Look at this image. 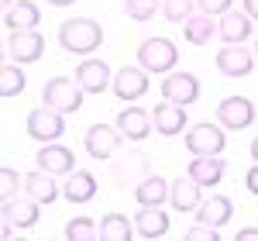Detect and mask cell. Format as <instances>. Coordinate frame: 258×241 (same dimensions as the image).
I'll use <instances>...</instances> for the list:
<instances>
[{
    "instance_id": "83f0119b",
    "label": "cell",
    "mask_w": 258,
    "mask_h": 241,
    "mask_svg": "<svg viewBox=\"0 0 258 241\" xmlns=\"http://www.w3.org/2000/svg\"><path fill=\"white\" fill-rule=\"evenodd\" d=\"M214 31H217V24H214V14H193V18H186L182 24V35L189 45H207V41L214 38Z\"/></svg>"
},
{
    "instance_id": "7c38bea8",
    "label": "cell",
    "mask_w": 258,
    "mask_h": 241,
    "mask_svg": "<svg viewBox=\"0 0 258 241\" xmlns=\"http://www.w3.org/2000/svg\"><path fill=\"white\" fill-rule=\"evenodd\" d=\"M162 97L172 100V103L189 107V103L200 100V80L193 73H165V80H162Z\"/></svg>"
},
{
    "instance_id": "8fae6325",
    "label": "cell",
    "mask_w": 258,
    "mask_h": 241,
    "mask_svg": "<svg viewBox=\"0 0 258 241\" xmlns=\"http://www.w3.org/2000/svg\"><path fill=\"white\" fill-rule=\"evenodd\" d=\"M255 59L258 55H251L244 45H224L217 52V69L231 80H244V76L255 73Z\"/></svg>"
},
{
    "instance_id": "836d02e7",
    "label": "cell",
    "mask_w": 258,
    "mask_h": 241,
    "mask_svg": "<svg viewBox=\"0 0 258 241\" xmlns=\"http://www.w3.org/2000/svg\"><path fill=\"white\" fill-rule=\"evenodd\" d=\"M217 231H220V227H214V224L197 221L189 231H186V238H193V241H217Z\"/></svg>"
},
{
    "instance_id": "3957f363",
    "label": "cell",
    "mask_w": 258,
    "mask_h": 241,
    "mask_svg": "<svg viewBox=\"0 0 258 241\" xmlns=\"http://www.w3.org/2000/svg\"><path fill=\"white\" fill-rule=\"evenodd\" d=\"M24 128H28V135L38 141V145H48V141H59L66 135V114L52 110L48 103H41V107H35L28 114Z\"/></svg>"
},
{
    "instance_id": "5b68a950",
    "label": "cell",
    "mask_w": 258,
    "mask_h": 241,
    "mask_svg": "<svg viewBox=\"0 0 258 241\" xmlns=\"http://www.w3.org/2000/svg\"><path fill=\"white\" fill-rule=\"evenodd\" d=\"M120 141H124V135H120L117 124H93V128H86V135H83V148H86L90 159L110 162L117 155Z\"/></svg>"
},
{
    "instance_id": "484cf974",
    "label": "cell",
    "mask_w": 258,
    "mask_h": 241,
    "mask_svg": "<svg viewBox=\"0 0 258 241\" xmlns=\"http://www.w3.org/2000/svg\"><path fill=\"white\" fill-rule=\"evenodd\" d=\"M38 21H41V11L31 0H18L11 11H4L7 31H31V28H38Z\"/></svg>"
},
{
    "instance_id": "8d00e7d4",
    "label": "cell",
    "mask_w": 258,
    "mask_h": 241,
    "mask_svg": "<svg viewBox=\"0 0 258 241\" xmlns=\"http://www.w3.org/2000/svg\"><path fill=\"white\" fill-rule=\"evenodd\" d=\"M238 238H241V241H258V227H241Z\"/></svg>"
},
{
    "instance_id": "74e56055",
    "label": "cell",
    "mask_w": 258,
    "mask_h": 241,
    "mask_svg": "<svg viewBox=\"0 0 258 241\" xmlns=\"http://www.w3.org/2000/svg\"><path fill=\"white\" fill-rule=\"evenodd\" d=\"M244 14L258 21V0H244Z\"/></svg>"
},
{
    "instance_id": "4dcf8cb0",
    "label": "cell",
    "mask_w": 258,
    "mask_h": 241,
    "mask_svg": "<svg viewBox=\"0 0 258 241\" xmlns=\"http://www.w3.org/2000/svg\"><path fill=\"white\" fill-rule=\"evenodd\" d=\"M193 4L197 0H162V18L172 24H186V18H193Z\"/></svg>"
},
{
    "instance_id": "6da1fadb",
    "label": "cell",
    "mask_w": 258,
    "mask_h": 241,
    "mask_svg": "<svg viewBox=\"0 0 258 241\" xmlns=\"http://www.w3.org/2000/svg\"><path fill=\"white\" fill-rule=\"evenodd\" d=\"M59 45L69 55H93L103 45V28L93 18H69L59 24Z\"/></svg>"
},
{
    "instance_id": "d4e9b609",
    "label": "cell",
    "mask_w": 258,
    "mask_h": 241,
    "mask_svg": "<svg viewBox=\"0 0 258 241\" xmlns=\"http://www.w3.org/2000/svg\"><path fill=\"white\" fill-rule=\"evenodd\" d=\"M234 217V203L227 200V197H220V193H214V197H207V200L197 207V221L203 224H214V227H224V224Z\"/></svg>"
},
{
    "instance_id": "e0dca14e",
    "label": "cell",
    "mask_w": 258,
    "mask_h": 241,
    "mask_svg": "<svg viewBox=\"0 0 258 241\" xmlns=\"http://www.w3.org/2000/svg\"><path fill=\"white\" fill-rule=\"evenodd\" d=\"M152 124L155 131L165 135V138H176L186 131V107L182 103H172V100H162L152 107Z\"/></svg>"
},
{
    "instance_id": "d590c367",
    "label": "cell",
    "mask_w": 258,
    "mask_h": 241,
    "mask_svg": "<svg viewBox=\"0 0 258 241\" xmlns=\"http://www.w3.org/2000/svg\"><path fill=\"white\" fill-rule=\"evenodd\" d=\"M244 186H248V193H251V197H258V162L244 172Z\"/></svg>"
},
{
    "instance_id": "b9f144b4",
    "label": "cell",
    "mask_w": 258,
    "mask_h": 241,
    "mask_svg": "<svg viewBox=\"0 0 258 241\" xmlns=\"http://www.w3.org/2000/svg\"><path fill=\"white\" fill-rule=\"evenodd\" d=\"M0 4H4V11H11V7H14L18 0H0Z\"/></svg>"
},
{
    "instance_id": "ac0fdd59",
    "label": "cell",
    "mask_w": 258,
    "mask_h": 241,
    "mask_svg": "<svg viewBox=\"0 0 258 241\" xmlns=\"http://www.w3.org/2000/svg\"><path fill=\"white\" fill-rule=\"evenodd\" d=\"M169 203H172V210L197 214V207L203 203V186L193 176H179V179L169 183Z\"/></svg>"
},
{
    "instance_id": "d6a6232c",
    "label": "cell",
    "mask_w": 258,
    "mask_h": 241,
    "mask_svg": "<svg viewBox=\"0 0 258 241\" xmlns=\"http://www.w3.org/2000/svg\"><path fill=\"white\" fill-rule=\"evenodd\" d=\"M18 190H24V179L18 176V169L4 165V169H0V193H4V200L18 197Z\"/></svg>"
},
{
    "instance_id": "cb8c5ba5",
    "label": "cell",
    "mask_w": 258,
    "mask_h": 241,
    "mask_svg": "<svg viewBox=\"0 0 258 241\" xmlns=\"http://www.w3.org/2000/svg\"><path fill=\"white\" fill-rule=\"evenodd\" d=\"M135 200H138V207H162L169 200V179H162L159 172H148L135 186Z\"/></svg>"
},
{
    "instance_id": "f546056e",
    "label": "cell",
    "mask_w": 258,
    "mask_h": 241,
    "mask_svg": "<svg viewBox=\"0 0 258 241\" xmlns=\"http://www.w3.org/2000/svg\"><path fill=\"white\" fill-rule=\"evenodd\" d=\"M66 238L69 241H93V238H100V221L73 217V221L66 224Z\"/></svg>"
},
{
    "instance_id": "f35d334b",
    "label": "cell",
    "mask_w": 258,
    "mask_h": 241,
    "mask_svg": "<svg viewBox=\"0 0 258 241\" xmlns=\"http://www.w3.org/2000/svg\"><path fill=\"white\" fill-rule=\"evenodd\" d=\"M14 231H18V227H14V224L7 221V217H4V224H0V238H11Z\"/></svg>"
},
{
    "instance_id": "4316f807",
    "label": "cell",
    "mask_w": 258,
    "mask_h": 241,
    "mask_svg": "<svg viewBox=\"0 0 258 241\" xmlns=\"http://www.w3.org/2000/svg\"><path fill=\"white\" fill-rule=\"evenodd\" d=\"M131 234H138L131 217H124V214H117V210H110V214H103V217H100V238H107V241H127Z\"/></svg>"
},
{
    "instance_id": "52a82bcc",
    "label": "cell",
    "mask_w": 258,
    "mask_h": 241,
    "mask_svg": "<svg viewBox=\"0 0 258 241\" xmlns=\"http://www.w3.org/2000/svg\"><path fill=\"white\" fill-rule=\"evenodd\" d=\"M148 172H152V162H148L145 152H127V155H114L110 159V179L117 183L120 190L138 186Z\"/></svg>"
},
{
    "instance_id": "30bf717a",
    "label": "cell",
    "mask_w": 258,
    "mask_h": 241,
    "mask_svg": "<svg viewBox=\"0 0 258 241\" xmlns=\"http://www.w3.org/2000/svg\"><path fill=\"white\" fill-rule=\"evenodd\" d=\"M41 203L35 200V197H28V193H21V197H11V200L0 203V217H7V221L14 224L18 231H28V227H35L41 217L38 210Z\"/></svg>"
},
{
    "instance_id": "ab89813d",
    "label": "cell",
    "mask_w": 258,
    "mask_h": 241,
    "mask_svg": "<svg viewBox=\"0 0 258 241\" xmlns=\"http://www.w3.org/2000/svg\"><path fill=\"white\" fill-rule=\"evenodd\" d=\"M48 4H52V7H73L76 0H48Z\"/></svg>"
},
{
    "instance_id": "9a60e30c",
    "label": "cell",
    "mask_w": 258,
    "mask_h": 241,
    "mask_svg": "<svg viewBox=\"0 0 258 241\" xmlns=\"http://www.w3.org/2000/svg\"><path fill=\"white\" fill-rule=\"evenodd\" d=\"M76 83H80L86 93H103L107 86H114V73L103 59H86L76 66Z\"/></svg>"
},
{
    "instance_id": "4fadbf2b",
    "label": "cell",
    "mask_w": 258,
    "mask_h": 241,
    "mask_svg": "<svg viewBox=\"0 0 258 241\" xmlns=\"http://www.w3.org/2000/svg\"><path fill=\"white\" fill-rule=\"evenodd\" d=\"M114 93L117 100H141L148 93V69L145 66H124L114 73Z\"/></svg>"
},
{
    "instance_id": "7402d4cb",
    "label": "cell",
    "mask_w": 258,
    "mask_h": 241,
    "mask_svg": "<svg viewBox=\"0 0 258 241\" xmlns=\"http://www.w3.org/2000/svg\"><path fill=\"white\" fill-rule=\"evenodd\" d=\"M24 193H28V197H35L38 203H55L62 197V186L55 183L52 172L35 169V172H28V176H24Z\"/></svg>"
},
{
    "instance_id": "5bb4252c",
    "label": "cell",
    "mask_w": 258,
    "mask_h": 241,
    "mask_svg": "<svg viewBox=\"0 0 258 241\" xmlns=\"http://www.w3.org/2000/svg\"><path fill=\"white\" fill-rule=\"evenodd\" d=\"M120 128V135H124V141H145L152 131H155V124H152V110H145V107H124L117 114V120H114Z\"/></svg>"
},
{
    "instance_id": "ba28073f",
    "label": "cell",
    "mask_w": 258,
    "mask_h": 241,
    "mask_svg": "<svg viewBox=\"0 0 258 241\" xmlns=\"http://www.w3.org/2000/svg\"><path fill=\"white\" fill-rule=\"evenodd\" d=\"M4 48H7V55L21 66H31V62H38L45 55V38L38 35V28H31V31H11L7 41H4Z\"/></svg>"
},
{
    "instance_id": "e575fe53",
    "label": "cell",
    "mask_w": 258,
    "mask_h": 241,
    "mask_svg": "<svg viewBox=\"0 0 258 241\" xmlns=\"http://www.w3.org/2000/svg\"><path fill=\"white\" fill-rule=\"evenodd\" d=\"M197 7L203 11V14H214V18H220V14H227V11L234 7V0H197Z\"/></svg>"
},
{
    "instance_id": "44dd1931",
    "label": "cell",
    "mask_w": 258,
    "mask_h": 241,
    "mask_svg": "<svg viewBox=\"0 0 258 241\" xmlns=\"http://www.w3.org/2000/svg\"><path fill=\"white\" fill-rule=\"evenodd\" d=\"M224 172H227V162L220 155H193L189 169H186V176H193L200 186H217L224 179Z\"/></svg>"
},
{
    "instance_id": "7bdbcfd3",
    "label": "cell",
    "mask_w": 258,
    "mask_h": 241,
    "mask_svg": "<svg viewBox=\"0 0 258 241\" xmlns=\"http://www.w3.org/2000/svg\"><path fill=\"white\" fill-rule=\"evenodd\" d=\"M255 55H258V38H255Z\"/></svg>"
},
{
    "instance_id": "ffe728a7",
    "label": "cell",
    "mask_w": 258,
    "mask_h": 241,
    "mask_svg": "<svg viewBox=\"0 0 258 241\" xmlns=\"http://www.w3.org/2000/svg\"><path fill=\"white\" fill-rule=\"evenodd\" d=\"M251 21L248 14H241V11H227V14H220V24H217V35L224 45H241V41L251 38Z\"/></svg>"
},
{
    "instance_id": "f1b7e54d",
    "label": "cell",
    "mask_w": 258,
    "mask_h": 241,
    "mask_svg": "<svg viewBox=\"0 0 258 241\" xmlns=\"http://www.w3.org/2000/svg\"><path fill=\"white\" fill-rule=\"evenodd\" d=\"M24 86H28V76L21 73V62H4L0 66V97L11 100V97L24 93Z\"/></svg>"
},
{
    "instance_id": "9c48e42d",
    "label": "cell",
    "mask_w": 258,
    "mask_h": 241,
    "mask_svg": "<svg viewBox=\"0 0 258 241\" xmlns=\"http://www.w3.org/2000/svg\"><path fill=\"white\" fill-rule=\"evenodd\" d=\"M255 103L248 100V97H224L217 103V120L224 128H231V131H244V128H251L255 124Z\"/></svg>"
},
{
    "instance_id": "603a6c76",
    "label": "cell",
    "mask_w": 258,
    "mask_h": 241,
    "mask_svg": "<svg viewBox=\"0 0 258 241\" xmlns=\"http://www.w3.org/2000/svg\"><path fill=\"white\" fill-rule=\"evenodd\" d=\"M135 231H138V238H165L169 234V214L162 207H141L135 214Z\"/></svg>"
},
{
    "instance_id": "1f68e13d",
    "label": "cell",
    "mask_w": 258,
    "mask_h": 241,
    "mask_svg": "<svg viewBox=\"0 0 258 241\" xmlns=\"http://www.w3.org/2000/svg\"><path fill=\"white\" fill-rule=\"evenodd\" d=\"M159 0H124V14L131 21H152L159 14Z\"/></svg>"
},
{
    "instance_id": "d6986e66",
    "label": "cell",
    "mask_w": 258,
    "mask_h": 241,
    "mask_svg": "<svg viewBox=\"0 0 258 241\" xmlns=\"http://www.w3.org/2000/svg\"><path fill=\"white\" fill-rule=\"evenodd\" d=\"M100 183L93 172H86V169H73L69 176H66V183H62V197L69 203H90L93 197H97Z\"/></svg>"
},
{
    "instance_id": "7a4b0ae2",
    "label": "cell",
    "mask_w": 258,
    "mask_h": 241,
    "mask_svg": "<svg viewBox=\"0 0 258 241\" xmlns=\"http://www.w3.org/2000/svg\"><path fill=\"white\" fill-rule=\"evenodd\" d=\"M83 97H86V90L69 76H55V80H48L41 86V103H48L59 114H76L83 107Z\"/></svg>"
},
{
    "instance_id": "8992f818",
    "label": "cell",
    "mask_w": 258,
    "mask_h": 241,
    "mask_svg": "<svg viewBox=\"0 0 258 241\" xmlns=\"http://www.w3.org/2000/svg\"><path fill=\"white\" fill-rule=\"evenodd\" d=\"M179 62V48L169 38H145L138 45V66L148 73H172Z\"/></svg>"
},
{
    "instance_id": "60d3db41",
    "label": "cell",
    "mask_w": 258,
    "mask_h": 241,
    "mask_svg": "<svg viewBox=\"0 0 258 241\" xmlns=\"http://www.w3.org/2000/svg\"><path fill=\"white\" fill-rule=\"evenodd\" d=\"M248 152H251V159H255V162H258V138H255V141H251V148H248Z\"/></svg>"
},
{
    "instance_id": "277c9868",
    "label": "cell",
    "mask_w": 258,
    "mask_h": 241,
    "mask_svg": "<svg viewBox=\"0 0 258 241\" xmlns=\"http://www.w3.org/2000/svg\"><path fill=\"white\" fill-rule=\"evenodd\" d=\"M227 128L224 124H210V120H200L193 124L189 131H186V148H189V155H220L224 152V145H227V135H224Z\"/></svg>"
},
{
    "instance_id": "2e32d148",
    "label": "cell",
    "mask_w": 258,
    "mask_h": 241,
    "mask_svg": "<svg viewBox=\"0 0 258 241\" xmlns=\"http://www.w3.org/2000/svg\"><path fill=\"white\" fill-rule=\"evenodd\" d=\"M35 162H38V169L52 172V176H69V172L76 169V155H73L66 145H59V141L41 145L38 152H35Z\"/></svg>"
}]
</instances>
